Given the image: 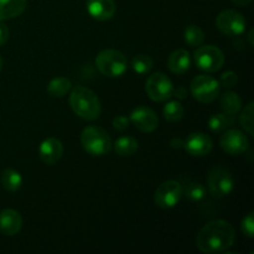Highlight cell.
<instances>
[{"instance_id":"obj_1","label":"cell","mask_w":254,"mask_h":254,"mask_svg":"<svg viewBox=\"0 0 254 254\" xmlns=\"http://www.w3.org/2000/svg\"><path fill=\"white\" fill-rule=\"evenodd\" d=\"M236 242L235 227L226 220H213L206 223L197 233L196 245L202 253L225 252Z\"/></svg>"},{"instance_id":"obj_2","label":"cell","mask_w":254,"mask_h":254,"mask_svg":"<svg viewBox=\"0 0 254 254\" xmlns=\"http://www.w3.org/2000/svg\"><path fill=\"white\" fill-rule=\"evenodd\" d=\"M69 106L76 116L84 121H96L102 112L101 102L92 89L77 86L69 93Z\"/></svg>"},{"instance_id":"obj_3","label":"cell","mask_w":254,"mask_h":254,"mask_svg":"<svg viewBox=\"0 0 254 254\" xmlns=\"http://www.w3.org/2000/svg\"><path fill=\"white\" fill-rule=\"evenodd\" d=\"M81 144L83 150L91 156L107 155L113 148L108 131L97 126H88L82 130Z\"/></svg>"},{"instance_id":"obj_4","label":"cell","mask_w":254,"mask_h":254,"mask_svg":"<svg viewBox=\"0 0 254 254\" xmlns=\"http://www.w3.org/2000/svg\"><path fill=\"white\" fill-rule=\"evenodd\" d=\"M96 66L103 76L109 78H118L123 76L128 69V61L123 52L108 49L97 55Z\"/></svg>"},{"instance_id":"obj_5","label":"cell","mask_w":254,"mask_h":254,"mask_svg":"<svg viewBox=\"0 0 254 254\" xmlns=\"http://www.w3.org/2000/svg\"><path fill=\"white\" fill-rule=\"evenodd\" d=\"M191 94L196 101L201 103H212L217 99L221 92V84L218 79L207 74H198L191 81Z\"/></svg>"},{"instance_id":"obj_6","label":"cell","mask_w":254,"mask_h":254,"mask_svg":"<svg viewBox=\"0 0 254 254\" xmlns=\"http://www.w3.org/2000/svg\"><path fill=\"white\" fill-rule=\"evenodd\" d=\"M193 61L198 69L203 72H217L225 64V55L213 45L198 46L193 54Z\"/></svg>"},{"instance_id":"obj_7","label":"cell","mask_w":254,"mask_h":254,"mask_svg":"<svg viewBox=\"0 0 254 254\" xmlns=\"http://www.w3.org/2000/svg\"><path fill=\"white\" fill-rule=\"evenodd\" d=\"M235 189V180L230 170L222 166H215L208 173V190L216 198L230 195Z\"/></svg>"},{"instance_id":"obj_8","label":"cell","mask_w":254,"mask_h":254,"mask_svg":"<svg viewBox=\"0 0 254 254\" xmlns=\"http://www.w3.org/2000/svg\"><path fill=\"white\" fill-rule=\"evenodd\" d=\"M174 84L163 72H155L146 79L145 91L149 98L154 102H165L173 97Z\"/></svg>"},{"instance_id":"obj_9","label":"cell","mask_w":254,"mask_h":254,"mask_svg":"<svg viewBox=\"0 0 254 254\" xmlns=\"http://www.w3.org/2000/svg\"><path fill=\"white\" fill-rule=\"evenodd\" d=\"M216 25L217 29L226 36H240L246 31L247 20L237 10L227 9L217 15Z\"/></svg>"},{"instance_id":"obj_10","label":"cell","mask_w":254,"mask_h":254,"mask_svg":"<svg viewBox=\"0 0 254 254\" xmlns=\"http://www.w3.org/2000/svg\"><path fill=\"white\" fill-rule=\"evenodd\" d=\"M183 185L179 181L168 180L161 183L154 192V202L160 208H173L183 198Z\"/></svg>"},{"instance_id":"obj_11","label":"cell","mask_w":254,"mask_h":254,"mask_svg":"<svg viewBox=\"0 0 254 254\" xmlns=\"http://www.w3.org/2000/svg\"><path fill=\"white\" fill-rule=\"evenodd\" d=\"M220 145L221 149L230 155H241L247 151L250 141L243 131L238 129H230L222 134L220 139Z\"/></svg>"},{"instance_id":"obj_12","label":"cell","mask_w":254,"mask_h":254,"mask_svg":"<svg viewBox=\"0 0 254 254\" xmlns=\"http://www.w3.org/2000/svg\"><path fill=\"white\" fill-rule=\"evenodd\" d=\"M130 123L143 133H153L159 124V118L153 109L145 106H138L129 116Z\"/></svg>"},{"instance_id":"obj_13","label":"cell","mask_w":254,"mask_h":254,"mask_svg":"<svg viewBox=\"0 0 254 254\" xmlns=\"http://www.w3.org/2000/svg\"><path fill=\"white\" fill-rule=\"evenodd\" d=\"M183 145L186 153L190 154L191 156H196V158L208 155L213 148L212 139L200 131L191 133L190 135H188V138L184 140Z\"/></svg>"},{"instance_id":"obj_14","label":"cell","mask_w":254,"mask_h":254,"mask_svg":"<svg viewBox=\"0 0 254 254\" xmlns=\"http://www.w3.org/2000/svg\"><path fill=\"white\" fill-rule=\"evenodd\" d=\"M86 10L92 19L107 21L114 16L117 5L114 0H87Z\"/></svg>"},{"instance_id":"obj_15","label":"cell","mask_w":254,"mask_h":254,"mask_svg":"<svg viewBox=\"0 0 254 254\" xmlns=\"http://www.w3.org/2000/svg\"><path fill=\"white\" fill-rule=\"evenodd\" d=\"M64 155V144L56 138H47L39 146V156L46 165H54Z\"/></svg>"},{"instance_id":"obj_16","label":"cell","mask_w":254,"mask_h":254,"mask_svg":"<svg viewBox=\"0 0 254 254\" xmlns=\"http://www.w3.org/2000/svg\"><path fill=\"white\" fill-rule=\"evenodd\" d=\"M22 217L14 208H5L0 212V232L5 236H15L21 231Z\"/></svg>"},{"instance_id":"obj_17","label":"cell","mask_w":254,"mask_h":254,"mask_svg":"<svg viewBox=\"0 0 254 254\" xmlns=\"http://www.w3.org/2000/svg\"><path fill=\"white\" fill-rule=\"evenodd\" d=\"M191 56L189 51L184 49L175 50L168 57V68L174 74H184L190 69Z\"/></svg>"},{"instance_id":"obj_18","label":"cell","mask_w":254,"mask_h":254,"mask_svg":"<svg viewBox=\"0 0 254 254\" xmlns=\"http://www.w3.org/2000/svg\"><path fill=\"white\" fill-rule=\"evenodd\" d=\"M27 6V0H0V21L20 16Z\"/></svg>"},{"instance_id":"obj_19","label":"cell","mask_w":254,"mask_h":254,"mask_svg":"<svg viewBox=\"0 0 254 254\" xmlns=\"http://www.w3.org/2000/svg\"><path fill=\"white\" fill-rule=\"evenodd\" d=\"M72 89V83L67 77H55L47 84V93L54 98H62Z\"/></svg>"},{"instance_id":"obj_20","label":"cell","mask_w":254,"mask_h":254,"mask_svg":"<svg viewBox=\"0 0 254 254\" xmlns=\"http://www.w3.org/2000/svg\"><path fill=\"white\" fill-rule=\"evenodd\" d=\"M221 108L227 116H236L242 109V98L236 92H226L221 96Z\"/></svg>"},{"instance_id":"obj_21","label":"cell","mask_w":254,"mask_h":254,"mask_svg":"<svg viewBox=\"0 0 254 254\" xmlns=\"http://www.w3.org/2000/svg\"><path fill=\"white\" fill-rule=\"evenodd\" d=\"M114 151L118 154L119 156H130L133 154H135L138 151V140L133 136L124 135L121 136L116 140V143L113 144Z\"/></svg>"},{"instance_id":"obj_22","label":"cell","mask_w":254,"mask_h":254,"mask_svg":"<svg viewBox=\"0 0 254 254\" xmlns=\"http://www.w3.org/2000/svg\"><path fill=\"white\" fill-rule=\"evenodd\" d=\"M24 183L21 174L16 171L15 169H5L1 174V185L5 190L10 192L20 190Z\"/></svg>"},{"instance_id":"obj_23","label":"cell","mask_w":254,"mask_h":254,"mask_svg":"<svg viewBox=\"0 0 254 254\" xmlns=\"http://www.w3.org/2000/svg\"><path fill=\"white\" fill-rule=\"evenodd\" d=\"M184 40L191 47H198L205 40V32L197 25H188L184 31Z\"/></svg>"},{"instance_id":"obj_24","label":"cell","mask_w":254,"mask_h":254,"mask_svg":"<svg viewBox=\"0 0 254 254\" xmlns=\"http://www.w3.org/2000/svg\"><path fill=\"white\" fill-rule=\"evenodd\" d=\"M183 195L191 202H200L206 197V189L197 181H190L186 184L185 189L183 188Z\"/></svg>"},{"instance_id":"obj_25","label":"cell","mask_w":254,"mask_h":254,"mask_svg":"<svg viewBox=\"0 0 254 254\" xmlns=\"http://www.w3.org/2000/svg\"><path fill=\"white\" fill-rule=\"evenodd\" d=\"M164 118L170 123H176L184 118V107L179 101H170L163 108Z\"/></svg>"},{"instance_id":"obj_26","label":"cell","mask_w":254,"mask_h":254,"mask_svg":"<svg viewBox=\"0 0 254 254\" xmlns=\"http://www.w3.org/2000/svg\"><path fill=\"white\" fill-rule=\"evenodd\" d=\"M153 59L146 54H139L131 59V68L138 74H146L153 68Z\"/></svg>"},{"instance_id":"obj_27","label":"cell","mask_w":254,"mask_h":254,"mask_svg":"<svg viewBox=\"0 0 254 254\" xmlns=\"http://www.w3.org/2000/svg\"><path fill=\"white\" fill-rule=\"evenodd\" d=\"M230 116L227 114H213L210 119H208V128L213 133H221V131L226 130L230 127L231 121L228 118Z\"/></svg>"},{"instance_id":"obj_28","label":"cell","mask_w":254,"mask_h":254,"mask_svg":"<svg viewBox=\"0 0 254 254\" xmlns=\"http://www.w3.org/2000/svg\"><path fill=\"white\" fill-rule=\"evenodd\" d=\"M240 123L245 131H247L248 135L253 136V102H250L245 108L242 109L240 116Z\"/></svg>"},{"instance_id":"obj_29","label":"cell","mask_w":254,"mask_h":254,"mask_svg":"<svg viewBox=\"0 0 254 254\" xmlns=\"http://www.w3.org/2000/svg\"><path fill=\"white\" fill-rule=\"evenodd\" d=\"M241 230L248 238L254 237V212H250L243 217L241 222Z\"/></svg>"},{"instance_id":"obj_30","label":"cell","mask_w":254,"mask_h":254,"mask_svg":"<svg viewBox=\"0 0 254 254\" xmlns=\"http://www.w3.org/2000/svg\"><path fill=\"white\" fill-rule=\"evenodd\" d=\"M220 84L221 86L226 87V88H232L237 84L238 82V76L236 72L233 71H226L221 74L220 77Z\"/></svg>"},{"instance_id":"obj_31","label":"cell","mask_w":254,"mask_h":254,"mask_svg":"<svg viewBox=\"0 0 254 254\" xmlns=\"http://www.w3.org/2000/svg\"><path fill=\"white\" fill-rule=\"evenodd\" d=\"M112 124H113L114 129H117V130H119V131H123V130H126V129H128L129 124H130V121H129L128 117L118 116V117H116V118H113Z\"/></svg>"},{"instance_id":"obj_32","label":"cell","mask_w":254,"mask_h":254,"mask_svg":"<svg viewBox=\"0 0 254 254\" xmlns=\"http://www.w3.org/2000/svg\"><path fill=\"white\" fill-rule=\"evenodd\" d=\"M9 27L4 24L2 21H0V46L6 44V41L9 40Z\"/></svg>"},{"instance_id":"obj_33","label":"cell","mask_w":254,"mask_h":254,"mask_svg":"<svg viewBox=\"0 0 254 254\" xmlns=\"http://www.w3.org/2000/svg\"><path fill=\"white\" fill-rule=\"evenodd\" d=\"M173 96L178 99H185L188 97V91H186L185 87H176V88H174Z\"/></svg>"},{"instance_id":"obj_34","label":"cell","mask_w":254,"mask_h":254,"mask_svg":"<svg viewBox=\"0 0 254 254\" xmlns=\"http://www.w3.org/2000/svg\"><path fill=\"white\" fill-rule=\"evenodd\" d=\"M253 0H232L233 4L238 5V6H248Z\"/></svg>"},{"instance_id":"obj_35","label":"cell","mask_w":254,"mask_h":254,"mask_svg":"<svg viewBox=\"0 0 254 254\" xmlns=\"http://www.w3.org/2000/svg\"><path fill=\"white\" fill-rule=\"evenodd\" d=\"M248 40H250V44L253 45V29L250 30V34H248Z\"/></svg>"},{"instance_id":"obj_36","label":"cell","mask_w":254,"mask_h":254,"mask_svg":"<svg viewBox=\"0 0 254 254\" xmlns=\"http://www.w3.org/2000/svg\"><path fill=\"white\" fill-rule=\"evenodd\" d=\"M2 64H4V62H2L1 56H0V71H1V68H2Z\"/></svg>"}]
</instances>
